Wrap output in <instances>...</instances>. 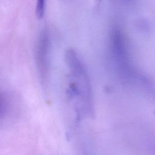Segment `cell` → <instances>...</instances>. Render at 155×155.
I'll list each match as a JSON object with an SVG mask.
<instances>
[{"label": "cell", "instance_id": "2", "mask_svg": "<svg viewBox=\"0 0 155 155\" xmlns=\"http://www.w3.org/2000/svg\"><path fill=\"white\" fill-rule=\"evenodd\" d=\"M50 37L47 28L39 33L35 47V62L41 80L45 82L48 78L50 70Z\"/></svg>", "mask_w": 155, "mask_h": 155}, {"label": "cell", "instance_id": "3", "mask_svg": "<svg viewBox=\"0 0 155 155\" xmlns=\"http://www.w3.org/2000/svg\"><path fill=\"white\" fill-rule=\"evenodd\" d=\"M47 0H36L35 13L36 17L41 19L45 15Z\"/></svg>", "mask_w": 155, "mask_h": 155}, {"label": "cell", "instance_id": "1", "mask_svg": "<svg viewBox=\"0 0 155 155\" xmlns=\"http://www.w3.org/2000/svg\"><path fill=\"white\" fill-rule=\"evenodd\" d=\"M67 68V93L76 107L90 110L92 102L90 80L85 65L78 53L69 48L65 54Z\"/></svg>", "mask_w": 155, "mask_h": 155}]
</instances>
